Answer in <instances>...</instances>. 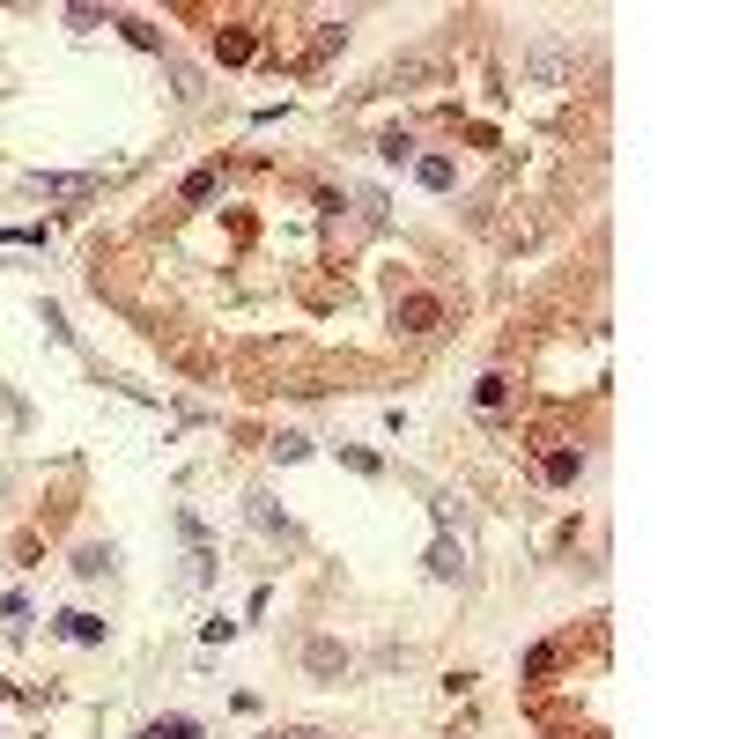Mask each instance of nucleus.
<instances>
[{
  "label": "nucleus",
  "instance_id": "nucleus-1",
  "mask_svg": "<svg viewBox=\"0 0 739 739\" xmlns=\"http://www.w3.org/2000/svg\"><path fill=\"white\" fill-rule=\"evenodd\" d=\"M30 193H45V200H89V193H97V178H89V170H37Z\"/></svg>",
  "mask_w": 739,
  "mask_h": 739
},
{
  "label": "nucleus",
  "instance_id": "nucleus-2",
  "mask_svg": "<svg viewBox=\"0 0 739 739\" xmlns=\"http://www.w3.org/2000/svg\"><path fill=\"white\" fill-rule=\"evenodd\" d=\"M429 577H466V547L459 540H437V547H429Z\"/></svg>",
  "mask_w": 739,
  "mask_h": 739
},
{
  "label": "nucleus",
  "instance_id": "nucleus-3",
  "mask_svg": "<svg viewBox=\"0 0 739 739\" xmlns=\"http://www.w3.org/2000/svg\"><path fill=\"white\" fill-rule=\"evenodd\" d=\"M60 636L67 643H104V621L97 614H60Z\"/></svg>",
  "mask_w": 739,
  "mask_h": 739
},
{
  "label": "nucleus",
  "instance_id": "nucleus-4",
  "mask_svg": "<svg viewBox=\"0 0 739 739\" xmlns=\"http://www.w3.org/2000/svg\"><path fill=\"white\" fill-rule=\"evenodd\" d=\"M303 658H311V673H340V666H348V651H340V643H311V651H303Z\"/></svg>",
  "mask_w": 739,
  "mask_h": 739
},
{
  "label": "nucleus",
  "instance_id": "nucleus-5",
  "mask_svg": "<svg viewBox=\"0 0 739 739\" xmlns=\"http://www.w3.org/2000/svg\"><path fill=\"white\" fill-rule=\"evenodd\" d=\"M414 170H422V185H429V193H444V185L459 178V170H451V156H422Z\"/></svg>",
  "mask_w": 739,
  "mask_h": 739
},
{
  "label": "nucleus",
  "instance_id": "nucleus-6",
  "mask_svg": "<svg viewBox=\"0 0 739 739\" xmlns=\"http://www.w3.org/2000/svg\"><path fill=\"white\" fill-rule=\"evenodd\" d=\"M141 739H200V725H185V717H163V725H148Z\"/></svg>",
  "mask_w": 739,
  "mask_h": 739
},
{
  "label": "nucleus",
  "instance_id": "nucleus-7",
  "mask_svg": "<svg viewBox=\"0 0 739 739\" xmlns=\"http://www.w3.org/2000/svg\"><path fill=\"white\" fill-rule=\"evenodd\" d=\"M429 326H437V303L414 296V303H407V333H429Z\"/></svg>",
  "mask_w": 739,
  "mask_h": 739
},
{
  "label": "nucleus",
  "instance_id": "nucleus-8",
  "mask_svg": "<svg viewBox=\"0 0 739 739\" xmlns=\"http://www.w3.org/2000/svg\"><path fill=\"white\" fill-rule=\"evenodd\" d=\"M215 52L237 67V60H252V37H244V30H230V37H215Z\"/></svg>",
  "mask_w": 739,
  "mask_h": 739
},
{
  "label": "nucleus",
  "instance_id": "nucleus-9",
  "mask_svg": "<svg viewBox=\"0 0 739 739\" xmlns=\"http://www.w3.org/2000/svg\"><path fill=\"white\" fill-rule=\"evenodd\" d=\"M377 156H385V163H407L414 141H407V134H385V141H377Z\"/></svg>",
  "mask_w": 739,
  "mask_h": 739
},
{
  "label": "nucleus",
  "instance_id": "nucleus-10",
  "mask_svg": "<svg viewBox=\"0 0 739 739\" xmlns=\"http://www.w3.org/2000/svg\"><path fill=\"white\" fill-rule=\"evenodd\" d=\"M281 739H326V732H281Z\"/></svg>",
  "mask_w": 739,
  "mask_h": 739
}]
</instances>
